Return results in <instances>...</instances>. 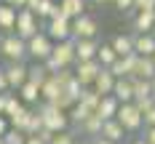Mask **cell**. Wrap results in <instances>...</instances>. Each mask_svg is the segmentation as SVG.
Here are the masks:
<instances>
[{"instance_id":"obj_1","label":"cell","mask_w":155,"mask_h":144,"mask_svg":"<svg viewBox=\"0 0 155 144\" xmlns=\"http://www.w3.org/2000/svg\"><path fill=\"white\" fill-rule=\"evenodd\" d=\"M38 112H40V117H43V128L54 131V133H59V131H67V128L72 126V123H70V112L62 110L59 104L40 101V104H38Z\"/></svg>"},{"instance_id":"obj_2","label":"cell","mask_w":155,"mask_h":144,"mask_svg":"<svg viewBox=\"0 0 155 144\" xmlns=\"http://www.w3.org/2000/svg\"><path fill=\"white\" fill-rule=\"evenodd\" d=\"M75 40H59V43H54V51L46 59V67L51 72H56L62 67H75Z\"/></svg>"},{"instance_id":"obj_3","label":"cell","mask_w":155,"mask_h":144,"mask_svg":"<svg viewBox=\"0 0 155 144\" xmlns=\"http://www.w3.org/2000/svg\"><path fill=\"white\" fill-rule=\"evenodd\" d=\"M0 56L5 62H27L30 53H27V40H21L16 32H8L0 37Z\"/></svg>"},{"instance_id":"obj_4","label":"cell","mask_w":155,"mask_h":144,"mask_svg":"<svg viewBox=\"0 0 155 144\" xmlns=\"http://www.w3.org/2000/svg\"><path fill=\"white\" fill-rule=\"evenodd\" d=\"M118 120H120V126L128 131V133H137L144 128V112L134 104V101H128V104H120V110L115 115Z\"/></svg>"},{"instance_id":"obj_5","label":"cell","mask_w":155,"mask_h":144,"mask_svg":"<svg viewBox=\"0 0 155 144\" xmlns=\"http://www.w3.org/2000/svg\"><path fill=\"white\" fill-rule=\"evenodd\" d=\"M51 51H54V40L48 37L46 30H40L35 37L27 40V53H30L32 62H46L48 56H51Z\"/></svg>"},{"instance_id":"obj_6","label":"cell","mask_w":155,"mask_h":144,"mask_svg":"<svg viewBox=\"0 0 155 144\" xmlns=\"http://www.w3.org/2000/svg\"><path fill=\"white\" fill-rule=\"evenodd\" d=\"M16 35L21 37V40H30L35 37L38 32H40V19L35 16V11L30 8H19V16H16Z\"/></svg>"},{"instance_id":"obj_7","label":"cell","mask_w":155,"mask_h":144,"mask_svg":"<svg viewBox=\"0 0 155 144\" xmlns=\"http://www.w3.org/2000/svg\"><path fill=\"white\" fill-rule=\"evenodd\" d=\"M99 35V21H96V16L91 14H83L72 19V40H91Z\"/></svg>"},{"instance_id":"obj_8","label":"cell","mask_w":155,"mask_h":144,"mask_svg":"<svg viewBox=\"0 0 155 144\" xmlns=\"http://www.w3.org/2000/svg\"><path fill=\"white\" fill-rule=\"evenodd\" d=\"M43 30L48 32V37H51L54 43H59V40H72V21H70L67 16H54V19H48Z\"/></svg>"},{"instance_id":"obj_9","label":"cell","mask_w":155,"mask_h":144,"mask_svg":"<svg viewBox=\"0 0 155 144\" xmlns=\"http://www.w3.org/2000/svg\"><path fill=\"white\" fill-rule=\"evenodd\" d=\"M5 78H8V85L11 91H19L27 80H30V64L27 62H5Z\"/></svg>"},{"instance_id":"obj_10","label":"cell","mask_w":155,"mask_h":144,"mask_svg":"<svg viewBox=\"0 0 155 144\" xmlns=\"http://www.w3.org/2000/svg\"><path fill=\"white\" fill-rule=\"evenodd\" d=\"M104 67L96 62H78L75 64V80L80 83V85H94V80L99 78V72H102Z\"/></svg>"},{"instance_id":"obj_11","label":"cell","mask_w":155,"mask_h":144,"mask_svg":"<svg viewBox=\"0 0 155 144\" xmlns=\"http://www.w3.org/2000/svg\"><path fill=\"white\" fill-rule=\"evenodd\" d=\"M99 46H102V43H99L96 37H91V40H75V59L78 62H94L96 53H99Z\"/></svg>"},{"instance_id":"obj_12","label":"cell","mask_w":155,"mask_h":144,"mask_svg":"<svg viewBox=\"0 0 155 144\" xmlns=\"http://www.w3.org/2000/svg\"><path fill=\"white\" fill-rule=\"evenodd\" d=\"M126 133H128V131L120 126V120L112 117V120H104V123H102V133H99V136H104V139H110V142H115V144H120L126 139Z\"/></svg>"},{"instance_id":"obj_13","label":"cell","mask_w":155,"mask_h":144,"mask_svg":"<svg viewBox=\"0 0 155 144\" xmlns=\"http://www.w3.org/2000/svg\"><path fill=\"white\" fill-rule=\"evenodd\" d=\"M134 53H139V56H153L155 53L153 32H134Z\"/></svg>"},{"instance_id":"obj_14","label":"cell","mask_w":155,"mask_h":144,"mask_svg":"<svg viewBox=\"0 0 155 144\" xmlns=\"http://www.w3.org/2000/svg\"><path fill=\"white\" fill-rule=\"evenodd\" d=\"M110 46L115 48L118 56H128V53H134V32H118V35H112Z\"/></svg>"},{"instance_id":"obj_15","label":"cell","mask_w":155,"mask_h":144,"mask_svg":"<svg viewBox=\"0 0 155 144\" xmlns=\"http://www.w3.org/2000/svg\"><path fill=\"white\" fill-rule=\"evenodd\" d=\"M118 110H120V101L112 94H107V96H102V101H99V107H96V117H99V120H112V117L118 115Z\"/></svg>"},{"instance_id":"obj_16","label":"cell","mask_w":155,"mask_h":144,"mask_svg":"<svg viewBox=\"0 0 155 144\" xmlns=\"http://www.w3.org/2000/svg\"><path fill=\"white\" fill-rule=\"evenodd\" d=\"M155 27V11H134L131 30L134 32H153Z\"/></svg>"},{"instance_id":"obj_17","label":"cell","mask_w":155,"mask_h":144,"mask_svg":"<svg viewBox=\"0 0 155 144\" xmlns=\"http://www.w3.org/2000/svg\"><path fill=\"white\" fill-rule=\"evenodd\" d=\"M16 94H19V99H21L27 107H38V104L43 101V96H40V85H35V83H30V80H27Z\"/></svg>"},{"instance_id":"obj_18","label":"cell","mask_w":155,"mask_h":144,"mask_svg":"<svg viewBox=\"0 0 155 144\" xmlns=\"http://www.w3.org/2000/svg\"><path fill=\"white\" fill-rule=\"evenodd\" d=\"M16 16H19V8H16V5L0 3V27L5 30V35L16 30Z\"/></svg>"},{"instance_id":"obj_19","label":"cell","mask_w":155,"mask_h":144,"mask_svg":"<svg viewBox=\"0 0 155 144\" xmlns=\"http://www.w3.org/2000/svg\"><path fill=\"white\" fill-rule=\"evenodd\" d=\"M112 96H115L120 104L134 101V83H131V78H118L115 88H112Z\"/></svg>"},{"instance_id":"obj_20","label":"cell","mask_w":155,"mask_h":144,"mask_svg":"<svg viewBox=\"0 0 155 144\" xmlns=\"http://www.w3.org/2000/svg\"><path fill=\"white\" fill-rule=\"evenodd\" d=\"M115 83H118V78L110 72L107 67L99 72V78L94 80V85L91 88H96V94H102V96H107V94H112V88H115Z\"/></svg>"},{"instance_id":"obj_21","label":"cell","mask_w":155,"mask_h":144,"mask_svg":"<svg viewBox=\"0 0 155 144\" xmlns=\"http://www.w3.org/2000/svg\"><path fill=\"white\" fill-rule=\"evenodd\" d=\"M86 3H88V0H59V11L72 21V19L86 14Z\"/></svg>"},{"instance_id":"obj_22","label":"cell","mask_w":155,"mask_h":144,"mask_svg":"<svg viewBox=\"0 0 155 144\" xmlns=\"http://www.w3.org/2000/svg\"><path fill=\"white\" fill-rule=\"evenodd\" d=\"M40 96H43V101H51V104H59V99L64 96V88L56 83L54 78H48L43 83V88H40Z\"/></svg>"},{"instance_id":"obj_23","label":"cell","mask_w":155,"mask_h":144,"mask_svg":"<svg viewBox=\"0 0 155 144\" xmlns=\"http://www.w3.org/2000/svg\"><path fill=\"white\" fill-rule=\"evenodd\" d=\"M131 78L153 80V78H155V62H153V56H139V59H137V69H134V75H131Z\"/></svg>"},{"instance_id":"obj_24","label":"cell","mask_w":155,"mask_h":144,"mask_svg":"<svg viewBox=\"0 0 155 144\" xmlns=\"http://www.w3.org/2000/svg\"><path fill=\"white\" fill-rule=\"evenodd\" d=\"M134 83V101H142V99H150L153 94V80H144V78H131Z\"/></svg>"},{"instance_id":"obj_25","label":"cell","mask_w":155,"mask_h":144,"mask_svg":"<svg viewBox=\"0 0 155 144\" xmlns=\"http://www.w3.org/2000/svg\"><path fill=\"white\" fill-rule=\"evenodd\" d=\"M51 78V69L46 67V62H35L30 64V83H35V85H40L43 88V83Z\"/></svg>"},{"instance_id":"obj_26","label":"cell","mask_w":155,"mask_h":144,"mask_svg":"<svg viewBox=\"0 0 155 144\" xmlns=\"http://www.w3.org/2000/svg\"><path fill=\"white\" fill-rule=\"evenodd\" d=\"M102 123H104V120H99V117H96V112H94L88 120H83V123L78 126V131H80L83 136L94 139V136H99V133H102Z\"/></svg>"},{"instance_id":"obj_27","label":"cell","mask_w":155,"mask_h":144,"mask_svg":"<svg viewBox=\"0 0 155 144\" xmlns=\"http://www.w3.org/2000/svg\"><path fill=\"white\" fill-rule=\"evenodd\" d=\"M118 59H120V56L115 53V48L110 46V43H102V46H99V53H96V62L102 64V67H112V64L118 62Z\"/></svg>"},{"instance_id":"obj_28","label":"cell","mask_w":155,"mask_h":144,"mask_svg":"<svg viewBox=\"0 0 155 144\" xmlns=\"http://www.w3.org/2000/svg\"><path fill=\"white\" fill-rule=\"evenodd\" d=\"M56 5H59L56 0H38V5H35L32 11H35V16H38L40 21H48V19L54 16V11H56Z\"/></svg>"},{"instance_id":"obj_29","label":"cell","mask_w":155,"mask_h":144,"mask_svg":"<svg viewBox=\"0 0 155 144\" xmlns=\"http://www.w3.org/2000/svg\"><path fill=\"white\" fill-rule=\"evenodd\" d=\"M99 101H102V94H96V88L86 85V88H83V96H80V101H78V104H86L88 110H94V112H96Z\"/></svg>"},{"instance_id":"obj_30","label":"cell","mask_w":155,"mask_h":144,"mask_svg":"<svg viewBox=\"0 0 155 144\" xmlns=\"http://www.w3.org/2000/svg\"><path fill=\"white\" fill-rule=\"evenodd\" d=\"M91 115H94V110H88L86 104H75V107L70 110V123H72V126L78 128L80 123H83V120H88Z\"/></svg>"},{"instance_id":"obj_31","label":"cell","mask_w":155,"mask_h":144,"mask_svg":"<svg viewBox=\"0 0 155 144\" xmlns=\"http://www.w3.org/2000/svg\"><path fill=\"white\" fill-rule=\"evenodd\" d=\"M51 78L56 80L59 85H67V83H72L75 80V67H62V69H56V72H51Z\"/></svg>"},{"instance_id":"obj_32","label":"cell","mask_w":155,"mask_h":144,"mask_svg":"<svg viewBox=\"0 0 155 144\" xmlns=\"http://www.w3.org/2000/svg\"><path fill=\"white\" fill-rule=\"evenodd\" d=\"M3 144H27V133L19 128H8L3 133Z\"/></svg>"},{"instance_id":"obj_33","label":"cell","mask_w":155,"mask_h":144,"mask_svg":"<svg viewBox=\"0 0 155 144\" xmlns=\"http://www.w3.org/2000/svg\"><path fill=\"white\" fill-rule=\"evenodd\" d=\"M80 139H78L75 131H59V133H54V139H51V144H78Z\"/></svg>"},{"instance_id":"obj_34","label":"cell","mask_w":155,"mask_h":144,"mask_svg":"<svg viewBox=\"0 0 155 144\" xmlns=\"http://www.w3.org/2000/svg\"><path fill=\"white\" fill-rule=\"evenodd\" d=\"M134 11H155V0H134Z\"/></svg>"},{"instance_id":"obj_35","label":"cell","mask_w":155,"mask_h":144,"mask_svg":"<svg viewBox=\"0 0 155 144\" xmlns=\"http://www.w3.org/2000/svg\"><path fill=\"white\" fill-rule=\"evenodd\" d=\"M112 5L118 8V11H134V0H112Z\"/></svg>"},{"instance_id":"obj_36","label":"cell","mask_w":155,"mask_h":144,"mask_svg":"<svg viewBox=\"0 0 155 144\" xmlns=\"http://www.w3.org/2000/svg\"><path fill=\"white\" fill-rule=\"evenodd\" d=\"M155 126V104L150 110H144V128H153Z\"/></svg>"},{"instance_id":"obj_37","label":"cell","mask_w":155,"mask_h":144,"mask_svg":"<svg viewBox=\"0 0 155 144\" xmlns=\"http://www.w3.org/2000/svg\"><path fill=\"white\" fill-rule=\"evenodd\" d=\"M11 85H8V78H5V69L0 67V94H8Z\"/></svg>"},{"instance_id":"obj_38","label":"cell","mask_w":155,"mask_h":144,"mask_svg":"<svg viewBox=\"0 0 155 144\" xmlns=\"http://www.w3.org/2000/svg\"><path fill=\"white\" fill-rule=\"evenodd\" d=\"M142 139L147 144H155V126L153 128H144V133H142Z\"/></svg>"},{"instance_id":"obj_39","label":"cell","mask_w":155,"mask_h":144,"mask_svg":"<svg viewBox=\"0 0 155 144\" xmlns=\"http://www.w3.org/2000/svg\"><path fill=\"white\" fill-rule=\"evenodd\" d=\"M8 128H11V120H8L5 115H0V136H3V133H5Z\"/></svg>"},{"instance_id":"obj_40","label":"cell","mask_w":155,"mask_h":144,"mask_svg":"<svg viewBox=\"0 0 155 144\" xmlns=\"http://www.w3.org/2000/svg\"><path fill=\"white\" fill-rule=\"evenodd\" d=\"M27 144H46V142H43V139L35 133V136H27Z\"/></svg>"},{"instance_id":"obj_41","label":"cell","mask_w":155,"mask_h":144,"mask_svg":"<svg viewBox=\"0 0 155 144\" xmlns=\"http://www.w3.org/2000/svg\"><path fill=\"white\" fill-rule=\"evenodd\" d=\"M91 142L94 144H115V142H110V139H104V136H94Z\"/></svg>"},{"instance_id":"obj_42","label":"cell","mask_w":155,"mask_h":144,"mask_svg":"<svg viewBox=\"0 0 155 144\" xmlns=\"http://www.w3.org/2000/svg\"><path fill=\"white\" fill-rule=\"evenodd\" d=\"M5 99H8V94H0V115H5Z\"/></svg>"},{"instance_id":"obj_43","label":"cell","mask_w":155,"mask_h":144,"mask_svg":"<svg viewBox=\"0 0 155 144\" xmlns=\"http://www.w3.org/2000/svg\"><path fill=\"white\" fill-rule=\"evenodd\" d=\"M88 3H94V5H102V3H107V0H88Z\"/></svg>"},{"instance_id":"obj_44","label":"cell","mask_w":155,"mask_h":144,"mask_svg":"<svg viewBox=\"0 0 155 144\" xmlns=\"http://www.w3.org/2000/svg\"><path fill=\"white\" fill-rule=\"evenodd\" d=\"M134 144H147V142H144V139H134Z\"/></svg>"},{"instance_id":"obj_45","label":"cell","mask_w":155,"mask_h":144,"mask_svg":"<svg viewBox=\"0 0 155 144\" xmlns=\"http://www.w3.org/2000/svg\"><path fill=\"white\" fill-rule=\"evenodd\" d=\"M78 144H94V142H91V139H83V142H78Z\"/></svg>"},{"instance_id":"obj_46","label":"cell","mask_w":155,"mask_h":144,"mask_svg":"<svg viewBox=\"0 0 155 144\" xmlns=\"http://www.w3.org/2000/svg\"><path fill=\"white\" fill-rule=\"evenodd\" d=\"M3 35H5V30H3V27H0V37H3Z\"/></svg>"},{"instance_id":"obj_47","label":"cell","mask_w":155,"mask_h":144,"mask_svg":"<svg viewBox=\"0 0 155 144\" xmlns=\"http://www.w3.org/2000/svg\"><path fill=\"white\" fill-rule=\"evenodd\" d=\"M153 94H155V78H153Z\"/></svg>"},{"instance_id":"obj_48","label":"cell","mask_w":155,"mask_h":144,"mask_svg":"<svg viewBox=\"0 0 155 144\" xmlns=\"http://www.w3.org/2000/svg\"><path fill=\"white\" fill-rule=\"evenodd\" d=\"M153 37H155V27H153Z\"/></svg>"},{"instance_id":"obj_49","label":"cell","mask_w":155,"mask_h":144,"mask_svg":"<svg viewBox=\"0 0 155 144\" xmlns=\"http://www.w3.org/2000/svg\"><path fill=\"white\" fill-rule=\"evenodd\" d=\"M0 144H3V136H0Z\"/></svg>"},{"instance_id":"obj_50","label":"cell","mask_w":155,"mask_h":144,"mask_svg":"<svg viewBox=\"0 0 155 144\" xmlns=\"http://www.w3.org/2000/svg\"><path fill=\"white\" fill-rule=\"evenodd\" d=\"M153 62H155V53H153Z\"/></svg>"},{"instance_id":"obj_51","label":"cell","mask_w":155,"mask_h":144,"mask_svg":"<svg viewBox=\"0 0 155 144\" xmlns=\"http://www.w3.org/2000/svg\"><path fill=\"white\" fill-rule=\"evenodd\" d=\"M0 3H5V0H0Z\"/></svg>"},{"instance_id":"obj_52","label":"cell","mask_w":155,"mask_h":144,"mask_svg":"<svg viewBox=\"0 0 155 144\" xmlns=\"http://www.w3.org/2000/svg\"><path fill=\"white\" fill-rule=\"evenodd\" d=\"M107 3H112V0H107Z\"/></svg>"}]
</instances>
